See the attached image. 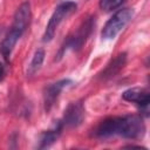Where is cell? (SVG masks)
<instances>
[{"label":"cell","instance_id":"5bb4252c","mask_svg":"<svg viewBox=\"0 0 150 150\" xmlns=\"http://www.w3.org/2000/svg\"><path fill=\"white\" fill-rule=\"evenodd\" d=\"M1 32H2V29H1V28H0V34H1Z\"/></svg>","mask_w":150,"mask_h":150},{"label":"cell","instance_id":"7a4b0ae2","mask_svg":"<svg viewBox=\"0 0 150 150\" xmlns=\"http://www.w3.org/2000/svg\"><path fill=\"white\" fill-rule=\"evenodd\" d=\"M30 4L29 1H25L15 11L12 26L9 27V30L7 32L2 41L0 42V54L6 61H9V57L16 42L27 29L30 21Z\"/></svg>","mask_w":150,"mask_h":150},{"label":"cell","instance_id":"4fadbf2b","mask_svg":"<svg viewBox=\"0 0 150 150\" xmlns=\"http://www.w3.org/2000/svg\"><path fill=\"white\" fill-rule=\"evenodd\" d=\"M5 75H6V69H5V66H4V64L0 62V82L4 80Z\"/></svg>","mask_w":150,"mask_h":150},{"label":"cell","instance_id":"277c9868","mask_svg":"<svg viewBox=\"0 0 150 150\" xmlns=\"http://www.w3.org/2000/svg\"><path fill=\"white\" fill-rule=\"evenodd\" d=\"M76 7H77V5L73 1H64V2H61L60 5L56 6V8L54 9V12H53L47 26H46L45 33L42 35V41L43 42H49V41L53 40L60 23L69 14H71L76 9Z\"/></svg>","mask_w":150,"mask_h":150},{"label":"cell","instance_id":"6da1fadb","mask_svg":"<svg viewBox=\"0 0 150 150\" xmlns=\"http://www.w3.org/2000/svg\"><path fill=\"white\" fill-rule=\"evenodd\" d=\"M145 134V124L139 115H125L109 117L102 121L94 130V136L98 138H109L121 136L123 138L137 139Z\"/></svg>","mask_w":150,"mask_h":150},{"label":"cell","instance_id":"3957f363","mask_svg":"<svg viewBox=\"0 0 150 150\" xmlns=\"http://www.w3.org/2000/svg\"><path fill=\"white\" fill-rule=\"evenodd\" d=\"M95 26V18L94 16H89L86 20L82 21V23L76 28V30H74L71 34H69L66 40L63 41L62 46L60 47L55 60L59 61L63 57V55L66 54L67 50H79L82 48V46L84 45V42L87 41V39L89 38V35L93 32V28Z\"/></svg>","mask_w":150,"mask_h":150},{"label":"cell","instance_id":"ba28073f","mask_svg":"<svg viewBox=\"0 0 150 150\" xmlns=\"http://www.w3.org/2000/svg\"><path fill=\"white\" fill-rule=\"evenodd\" d=\"M122 98L128 102L135 103L141 109H144V112L148 115V107L150 103V94L145 88L135 87V88L127 89L125 91H123Z\"/></svg>","mask_w":150,"mask_h":150},{"label":"cell","instance_id":"5b68a950","mask_svg":"<svg viewBox=\"0 0 150 150\" xmlns=\"http://www.w3.org/2000/svg\"><path fill=\"white\" fill-rule=\"evenodd\" d=\"M134 16V9L132 8H122L118 9L103 26L101 36L104 40H111L114 39L132 19Z\"/></svg>","mask_w":150,"mask_h":150},{"label":"cell","instance_id":"8fae6325","mask_svg":"<svg viewBox=\"0 0 150 150\" xmlns=\"http://www.w3.org/2000/svg\"><path fill=\"white\" fill-rule=\"evenodd\" d=\"M43 60H45V50L41 49V48L35 50V53H34V55L32 57V61H30V63L28 66L27 75H29V76L34 75L41 68V66L43 63Z\"/></svg>","mask_w":150,"mask_h":150},{"label":"cell","instance_id":"30bf717a","mask_svg":"<svg viewBox=\"0 0 150 150\" xmlns=\"http://www.w3.org/2000/svg\"><path fill=\"white\" fill-rule=\"evenodd\" d=\"M127 62V54L125 53H121L118 54L114 60L110 61V63H108V66L102 70V73L100 74V77L103 80L110 79L112 76H115L125 64Z\"/></svg>","mask_w":150,"mask_h":150},{"label":"cell","instance_id":"7c38bea8","mask_svg":"<svg viewBox=\"0 0 150 150\" xmlns=\"http://www.w3.org/2000/svg\"><path fill=\"white\" fill-rule=\"evenodd\" d=\"M125 1L127 0H100V8L104 12H111L122 6Z\"/></svg>","mask_w":150,"mask_h":150},{"label":"cell","instance_id":"8992f818","mask_svg":"<svg viewBox=\"0 0 150 150\" xmlns=\"http://www.w3.org/2000/svg\"><path fill=\"white\" fill-rule=\"evenodd\" d=\"M71 83H73L71 80L62 79L56 82L49 83L48 86L45 87V89H43V108H45L46 112H48L52 109V107L54 105V103H55L56 98L59 97V95L61 94V91L64 88L69 87Z\"/></svg>","mask_w":150,"mask_h":150},{"label":"cell","instance_id":"52a82bcc","mask_svg":"<svg viewBox=\"0 0 150 150\" xmlns=\"http://www.w3.org/2000/svg\"><path fill=\"white\" fill-rule=\"evenodd\" d=\"M84 120V107L82 101H75L68 104V107L64 110L63 117L61 122L63 123V127H79Z\"/></svg>","mask_w":150,"mask_h":150},{"label":"cell","instance_id":"9c48e42d","mask_svg":"<svg viewBox=\"0 0 150 150\" xmlns=\"http://www.w3.org/2000/svg\"><path fill=\"white\" fill-rule=\"evenodd\" d=\"M63 123L61 122V120L56 121L53 127L46 131H43L41 135H40V138L38 141V144H36V148L38 149H46V148H49L52 146L56 141L57 138L60 137L61 132H62V129H63Z\"/></svg>","mask_w":150,"mask_h":150}]
</instances>
